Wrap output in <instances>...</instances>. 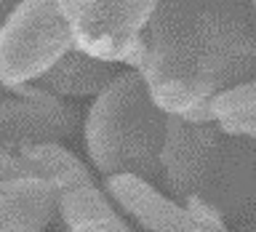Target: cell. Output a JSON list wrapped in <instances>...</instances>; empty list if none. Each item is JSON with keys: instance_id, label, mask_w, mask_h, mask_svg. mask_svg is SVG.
<instances>
[{"instance_id": "2", "label": "cell", "mask_w": 256, "mask_h": 232, "mask_svg": "<svg viewBox=\"0 0 256 232\" xmlns=\"http://www.w3.org/2000/svg\"><path fill=\"white\" fill-rule=\"evenodd\" d=\"M163 184L184 208H206L224 222L248 219L256 214V139L168 118Z\"/></svg>"}, {"instance_id": "4", "label": "cell", "mask_w": 256, "mask_h": 232, "mask_svg": "<svg viewBox=\"0 0 256 232\" xmlns=\"http://www.w3.org/2000/svg\"><path fill=\"white\" fill-rule=\"evenodd\" d=\"M72 48V30L62 3H16L0 27V86L40 80Z\"/></svg>"}, {"instance_id": "3", "label": "cell", "mask_w": 256, "mask_h": 232, "mask_svg": "<svg viewBox=\"0 0 256 232\" xmlns=\"http://www.w3.org/2000/svg\"><path fill=\"white\" fill-rule=\"evenodd\" d=\"M168 115L152 102L136 70L120 72L94 99L86 118V150L104 179H163Z\"/></svg>"}, {"instance_id": "1", "label": "cell", "mask_w": 256, "mask_h": 232, "mask_svg": "<svg viewBox=\"0 0 256 232\" xmlns=\"http://www.w3.org/2000/svg\"><path fill=\"white\" fill-rule=\"evenodd\" d=\"M128 67L168 118L214 123L211 104L256 80V16L251 3H155Z\"/></svg>"}, {"instance_id": "14", "label": "cell", "mask_w": 256, "mask_h": 232, "mask_svg": "<svg viewBox=\"0 0 256 232\" xmlns=\"http://www.w3.org/2000/svg\"><path fill=\"white\" fill-rule=\"evenodd\" d=\"M251 6H254V16H256V3H251Z\"/></svg>"}, {"instance_id": "5", "label": "cell", "mask_w": 256, "mask_h": 232, "mask_svg": "<svg viewBox=\"0 0 256 232\" xmlns=\"http://www.w3.org/2000/svg\"><path fill=\"white\" fill-rule=\"evenodd\" d=\"M155 3H62L75 48L107 64L131 56Z\"/></svg>"}, {"instance_id": "8", "label": "cell", "mask_w": 256, "mask_h": 232, "mask_svg": "<svg viewBox=\"0 0 256 232\" xmlns=\"http://www.w3.org/2000/svg\"><path fill=\"white\" fill-rule=\"evenodd\" d=\"M54 211V184L0 147V232H43Z\"/></svg>"}, {"instance_id": "7", "label": "cell", "mask_w": 256, "mask_h": 232, "mask_svg": "<svg viewBox=\"0 0 256 232\" xmlns=\"http://www.w3.org/2000/svg\"><path fill=\"white\" fill-rule=\"evenodd\" d=\"M104 192L131 214L144 232H230L222 216L206 208H184L136 176L104 179Z\"/></svg>"}, {"instance_id": "10", "label": "cell", "mask_w": 256, "mask_h": 232, "mask_svg": "<svg viewBox=\"0 0 256 232\" xmlns=\"http://www.w3.org/2000/svg\"><path fill=\"white\" fill-rule=\"evenodd\" d=\"M118 78L115 64L99 62L78 48L59 59L40 78V88L54 96H99Z\"/></svg>"}, {"instance_id": "13", "label": "cell", "mask_w": 256, "mask_h": 232, "mask_svg": "<svg viewBox=\"0 0 256 232\" xmlns=\"http://www.w3.org/2000/svg\"><path fill=\"white\" fill-rule=\"evenodd\" d=\"M11 3H0V27L6 24V19H8V14H11Z\"/></svg>"}, {"instance_id": "12", "label": "cell", "mask_w": 256, "mask_h": 232, "mask_svg": "<svg viewBox=\"0 0 256 232\" xmlns=\"http://www.w3.org/2000/svg\"><path fill=\"white\" fill-rule=\"evenodd\" d=\"M211 120L230 136L256 139V80L222 94L211 104Z\"/></svg>"}, {"instance_id": "6", "label": "cell", "mask_w": 256, "mask_h": 232, "mask_svg": "<svg viewBox=\"0 0 256 232\" xmlns=\"http://www.w3.org/2000/svg\"><path fill=\"white\" fill-rule=\"evenodd\" d=\"M16 96L0 99V147L16 152L43 144H59L78 128V107L38 86L8 88Z\"/></svg>"}, {"instance_id": "11", "label": "cell", "mask_w": 256, "mask_h": 232, "mask_svg": "<svg viewBox=\"0 0 256 232\" xmlns=\"http://www.w3.org/2000/svg\"><path fill=\"white\" fill-rule=\"evenodd\" d=\"M16 158H19L35 176L51 182L56 192L94 182L91 174H88V168L83 166V160H78L70 150L59 147V144H43V147L22 150Z\"/></svg>"}, {"instance_id": "9", "label": "cell", "mask_w": 256, "mask_h": 232, "mask_svg": "<svg viewBox=\"0 0 256 232\" xmlns=\"http://www.w3.org/2000/svg\"><path fill=\"white\" fill-rule=\"evenodd\" d=\"M56 208L67 232H134L94 182L56 192Z\"/></svg>"}]
</instances>
